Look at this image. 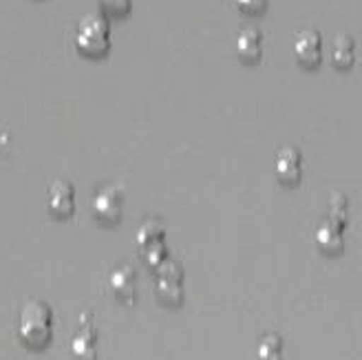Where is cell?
<instances>
[{
  "instance_id": "cell-11",
  "label": "cell",
  "mask_w": 362,
  "mask_h": 360,
  "mask_svg": "<svg viewBox=\"0 0 362 360\" xmlns=\"http://www.w3.org/2000/svg\"><path fill=\"white\" fill-rule=\"evenodd\" d=\"M95 349H98V332L93 327V320H90V314H82L80 327L74 334V338H71V352L78 358H95Z\"/></svg>"
},
{
  "instance_id": "cell-10",
  "label": "cell",
  "mask_w": 362,
  "mask_h": 360,
  "mask_svg": "<svg viewBox=\"0 0 362 360\" xmlns=\"http://www.w3.org/2000/svg\"><path fill=\"white\" fill-rule=\"evenodd\" d=\"M234 51H237L239 60L245 64L259 62L263 53V33L257 27H243L234 35Z\"/></svg>"
},
{
  "instance_id": "cell-7",
  "label": "cell",
  "mask_w": 362,
  "mask_h": 360,
  "mask_svg": "<svg viewBox=\"0 0 362 360\" xmlns=\"http://www.w3.org/2000/svg\"><path fill=\"white\" fill-rule=\"evenodd\" d=\"M294 56L296 60L307 66V69H314L320 64L322 60V38L316 29H303L294 35Z\"/></svg>"
},
{
  "instance_id": "cell-16",
  "label": "cell",
  "mask_w": 362,
  "mask_h": 360,
  "mask_svg": "<svg viewBox=\"0 0 362 360\" xmlns=\"http://www.w3.org/2000/svg\"><path fill=\"white\" fill-rule=\"evenodd\" d=\"M234 3V7H237L239 11H243V13H261V11H265V7H267V0H232Z\"/></svg>"
},
{
  "instance_id": "cell-14",
  "label": "cell",
  "mask_w": 362,
  "mask_h": 360,
  "mask_svg": "<svg viewBox=\"0 0 362 360\" xmlns=\"http://www.w3.org/2000/svg\"><path fill=\"white\" fill-rule=\"evenodd\" d=\"M281 349H283V340L279 334H265L261 340H259V347H257V354L259 358L267 360V358H281Z\"/></svg>"
},
{
  "instance_id": "cell-8",
  "label": "cell",
  "mask_w": 362,
  "mask_h": 360,
  "mask_svg": "<svg viewBox=\"0 0 362 360\" xmlns=\"http://www.w3.org/2000/svg\"><path fill=\"white\" fill-rule=\"evenodd\" d=\"M274 173L283 186H296L303 177V155L296 146H283L274 157Z\"/></svg>"
},
{
  "instance_id": "cell-2",
  "label": "cell",
  "mask_w": 362,
  "mask_h": 360,
  "mask_svg": "<svg viewBox=\"0 0 362 360\" xmlns=\"http://www.w3.org/2000/svg\"><path fill=\"white\" fill-rule=\"evenodd\" d=\"M76 49L88 58H102L111 49V25L104 13H86L76 27Z\"/></svg>"
},
{
  "instance_id": "cell-1",
  "label": "cell",
  "mask_w": 362,
  "mask_h": 360,
  "mask_svg": "<svg viewBox=\"0 0 362 360\" xmlns=\"http://www.w3.org/2000/svg\"><path fill=\"white\" fill-rule=\"evenodd\" d=\"M18 334L31 349H42L53 336V312L45 301H27L18 318Z\"/></svg>"
},
{
  "instance_id": "cell-9",
  "label": "cell",
  "mask_w": 362,
  "mask_h": 360,
  "mask_svg": "<svg viewBox=\"0 0 362 360\" xmlns=\"http://www.w3.org/2000/svg\"><path fill=\"white\" fill-rule=\"evenodd\" d=\"M47 208L53 217L66 219L76 210V190L66 179H56L47 190Z\"/></svg>"
},
{
  "instance_id": "cell-3",
  "label": "cell",
  "mask_w": 362,
  "mask_h": 360,
  "mask_svg": "<svg viewBox=\"0 0 362 360\" xmlns=\"http://www.w3.org/2000/svg\"><path fill=\"white\" fill-rule=\"evenodd\" d=\"M347 223V199L342 194H334L332 214L316 228V245L322 255H338L345 245L342 228Z\"/></svg>"
},
{
  "instance_id": "cell-5",
  "label": "cell",
  "mask_w": 362,
  "mask_h": 360,
  "mask_svg": "<svg viewBox=\"0 0 362 360\" xmlns=\"http://www.w3.org/2000/svg\"><path fill=\"white\" fill-rule=\"evenodd\" d=\"M122 208H124V194H122V188L115 184L102 186L93 194V202H90L93 217L106 226H113L122 219Z\"/></svg>"
},
{
  "instance_id": "cell-15",
  "label": "cell",
  "mask_w": 362,
  "mask_h": 360,
  "mask_svg": "<svg viewBox=\"0 0 362 360\" xmlns=\"http://www.w3.org/2000/svg\"><path fill=\"white\" fill-rule=\"evenodd\" d=\"M100 7L106 16H126L131 11V0H100Z\"/></svg>"
},
{
  "instance_id": "cell-12",
  "label": "cell",
  "mask_w": 362,
  "mask_h": 360,
  "mask_svg": "<svg viewBox=\"0 0 362 360\" xmlns=\"http://www.w3.org/2000/svg\"><path fill=\"white\" fill-rule=\"evenodd\" d=\"M108 287H111V292L124 301V303H133L135 301V272L131 265H117L113 267L111 272H108Z\"/></svg>"
},
{
  "instance_id": "cell-6",
  "label": "cell",
  "mask_w": 362,
  "mask_h": 360,
  "mask_svg": "<svg viewBox=\"0 0 362 360\" xmlns=\"http://www.w3.org/2000/svg\"><path fill=\"white\" fill-rule=\"evenodd\" d=\"M137 245H139V255L151 267H157L161 261H166V243H164V228L157 221H146L139 232H137Z\"/></svg>"
},
{
  "instance_id": "cell-13",
  "label": "cell",
  "mask_w": 362,
  "mask_h": 360,
  "mask_svg": "<svg viewBox=\"0 0 362 360\" xmlns=\"http://www.w3.org/2000/svg\"><path fill=\"white\" fill-rule=\"evenodd\" d=\"M356 60V42L351 35H336L329 45V62L336 66V69H349Z\"/></svg>"
},
{
  "instance_id": "cell-4",
  "label": "cell",
  "mask_w": 362,
  "mask_h": 360,
  "mask_svg": "<svg viewBox=\"0 0 362 360\" xmlns=\"http://www.w3.org/2000/svg\"><path fill=\"white\" fill-rule=\"evenodd\" d=\"M157 296L164 301L166 305H177L184 298V272H181V267L177 261H161L157 267Z\"/></svg>"
}]
</instances>
